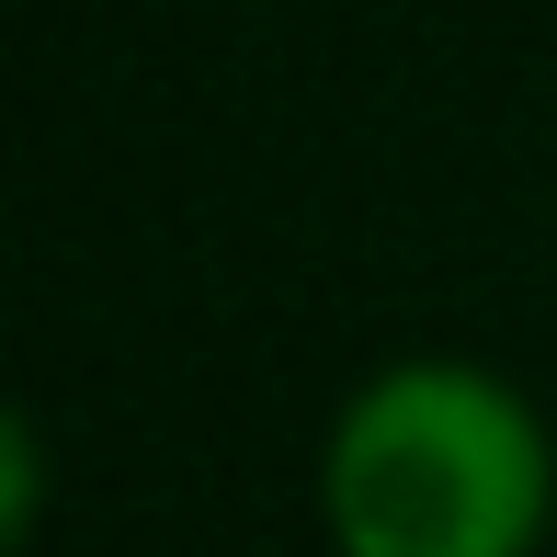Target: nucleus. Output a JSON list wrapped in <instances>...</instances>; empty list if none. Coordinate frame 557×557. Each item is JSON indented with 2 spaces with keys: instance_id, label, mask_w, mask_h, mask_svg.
<instances>
[{
  "instance_id": "obj_2",
  "label": "nucleus",
  "mask_w": 557,
  "mask_h": 557,
  "mask_svg": "<svg viewBox=\"0 0 557 557\" xmlns=\"http://www.w3.org/2000/svg\"><path fill=\"white\" fill-rule=\"evenodd\" d=\"M35 512H46V433L35 410L0 421V546H35Z\"/></svg>"
},
{
  "instance_id": "obj_1",
  "label": "nucleus",
  "mask_w": 557,
  "mask_h": 557,
  "mask_svg": "<svg viewBox=\"0 0 557 557\" xmlns=\"http://www.w3.org/2000/svg\"><path fill=\"white\" fill-rule=\"evenodd\" d=\"M331 557H535L557 523V433L500 364L398 352L319 444Z\"/></svg>"
}]
</instances>
